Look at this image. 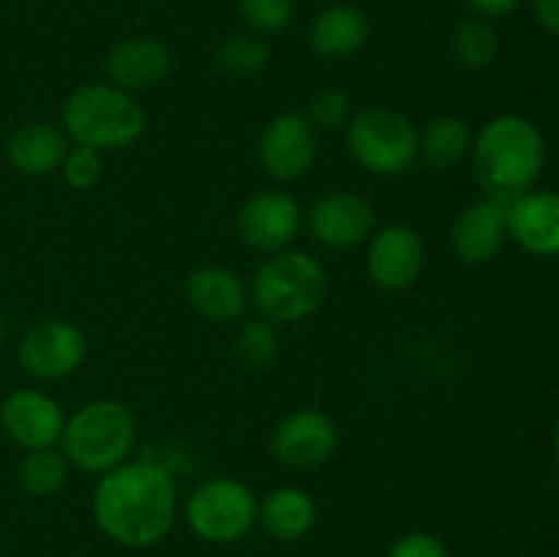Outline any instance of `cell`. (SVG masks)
<instances>
[{
    "label": "cell",
    "mask_w": 559,
    "mask_h": 557,
    "mask_svg": "<svg viewBox=\"0 0 559 557\" xmlns=\"http://www.w3.org/2000/svg\"><path fill=\"white\" fill-rule=\"evenodd\" d=\"M93 522L112 544L147 549L167 538L178 513V486L167 464L129 459L98 475L91 500Z\"/></svg>",
    "instance_id": "cell-1"
},
{
    "label": "cell",
    "mask_w": 559,
    "mask_h": 557,
    "mask_svg": "<svg viewBox=\"0 0 559 557\" xmlns=\"http://www.w3.org/2000/svg\"><path fill=\"white\" fill-rule=\"evenodd\" d=\"M469 162L486 194L511 202L533 189L544 169V134L524 115H497L475 131Z\"/></svg>",
    "instance_id": "cell-2"
},
{
    "label": "cell",
    "mask_w": 559,
    "mask_h": 557,
    "mask_svg": "<svg viewBox=\"0 0 559 557\" xmlns=\"http://www.w3.org/2000/svg\"><path fill=\"white\" fill-rule=\"evenodd\" d=\"M60 123L74 145L109 153L134 145L145 131L147 115L134 93L112 82H87L69 93Z\"/></svg>",
    "instance_id": "cell-3"
},
{
    "label": "cell",
    "mask_w": 559,
    "mask_h": 557,
    "mask_svg": "<svg viewBox=\"0 0 559 557\" xmlns=\"http://www.w3.org/2000/svg\"><path fill=\"white\" fill-rule=\"evenodd\" d=\"M328 298V271L306 251L284 249L265 257L249 284V300L262 320L289 325L317 315Z\"/></svg>",
    "instance_id": "cell-4"
},
{
    "label": "cell",
    "mask_w": 559,
    "mask_h": 557,
    "mask_svg": "<svg viewBox=\"0 0 559 557\" xmlns=\"http://www.w3.org/2000/svg\"><path fill=\"white\" fill-rule=\"evenodd\" d=\"M136 448V420L118 399H93L66 418L60 451L71 467L104 475L129 462Z\"/></svg>",
    "instance_id": "cell-5"
},
{
    "label": "cell",
    "mask_w": 559,
    "mask_h": 557,
    "mask_svg": "<svg viewBox=\"0 0 559 557\" xmlns=\"http://www.w3.org/2000/svg\"><path fill=\"white\" fill-rule=\"evenodd\" d=\"M347 151L358 167L380 178H399L418 164V129L391 107H366L349 118Z\"/></svg>",
    "instance_id": "cell-6"
},
{
    "label": "cell",
    "mask_w": 559,
    "mask_h": 557,
    "mask_svg": "<svg viewBox=\"0 0 559 557\" xmlns=\"http://www.w3.org/2000/svg\"><path fill=\"white\" fill-rule=\"evenodd\" d=\"M260 500L246 481L233 475L202 481L186 500V522L207 544H235L257 524Z\"/></svg>",
    "instance_id": "cell-7"
},
{
    "label": "cell",
    "mask_w": 559,
    "mask_h": 557,
    "mask_svg": "<svg viewBox=\"0 0 559 557\" xmlns=\"http://www.w3.org/2000/svg\"><path fill=\"white\" fill-rule=\"evenodd\" d=\"M317 153H320V131L309 115L298 109H287L267 120L257 142V158L262 169L278 183L304 178L314 167Z\"/></svg>",
    "instance_id": "cell-8"
},
{
    "label": "cell",
    "mask_w": 559,
    "mask_h": 557,
    "mask_svg": "<svg viewBox=\"0 0 559 557\" xmlns=\"http://www.w3.org/2000/svg\"><path fill=\"white\" fill-rule=\"evenodd\" d=\"M87 339L80 325L69 320H41L25 331L16 347L20 366L41 382L66 380L82 366Z\"/></svg>",
    "instance_id": "cell-9"
},
{
    "label": "cell",
    "mask_w": 559,
    "mask_h": 557,
    "mask_svg": "<svg viewBox=\"0 0 559 557\" xmlns=\"http://www.w3.org/2000/svg\"><path fill=\"white\" fill-rule=\"evenodd\" d=\"M304 222L306 213L293 194L282 189H262L240 205L235 227L249 249L276 254V251L289 249V244L300 235Z\"/></svg>",
    "instance_id": "cell-10"
},
{
    "label": "cell",
    "mask_w": 559,
    "mask_h": 557,
    "mask_svg": "<svg viewBox=\"0 0 559 557\" xmlns=\"http://www.w3.org/2000/svg\"><path fill=\"white\" fill-rule=\"evenodd\" d=\"M426 265L424 238L409 224H385L366 240V273L382 293L413 287Z\"/></svg>",
    "instance_id": "cell-11"
},
{
    "label": "cell",
    "mask_w": 559,
    "mask_h": 557,
    "mask_svg": "<svg viewBox=\"0 0 559 557\" xmlns=\"http://www.w3.org/2000/svg\"><path fill=\"white\" fill-rule=\"evenodd\" d=\"M338 448V429L328 413L317 407H298L278 418L271 431V453L276 462L293 470H311L325 464Z\"/></svg>",
    "instance_id": "cell-12"
},
{
    "label": "cell",
    "mask_w": 559,
    "mask_h": 557,
    "mask_svg": "<svg viewBox=\"0 0 559 557\" xmlns=\"http://www.w3.org/2000/svg\"><path fill=\"white\" fill-rule=\"evenodd\" d=\"M63 426L60 402L38 388H16L0 402V429L22 451L58 446Z\"/></svg>",
    "instance_id": "cell-13"
},
{
    "label": "cell",
    "mask_w": 559,
    "mask_h": 557,
    "mask_svg": "<svg viewBox=\"0 0 559 557\" xmlns=\"http://www.w3.org/2000/svg\"><path fill=\"white\" fill-rule=\"evenodd\" d=\"M311 238L325 249H355L374 233V208L355 191H328L306 211Z\"/></svg>",
    "instance_id": "cell-14"
},
{
    "label": "cell",
    "mask_w": 559,
    "mask_h": 557,
    "mask_svg": "<svg viewBox=\"0 0 559 557\" xmlns=\"http://www.w3.org/2000/svg\"><path fill=\"white\" fill-rule=\"evenodd\" d=\"M508 240V202L484 197L459 211L451 227L453 254L467 265L495 260Z\"/></svg>",
    "instance_id": "cell-15"
},
{
    "label": "cell",
    "mask_w": 559,
    "mask_h": 557,
    "mask_svg": "<svg viewBox=\"0 0 559 557\" xmlns=\"http://www.w3.org/2000/svg\"><path fill=\"white\" fill-rule=\"evenodd\" d=\"M508 238L535 257L559 254V191L530 189L508 202Z\"/></svg>",
    "instance_id": "cell-16"
},
{
    "label": "cell",
    "mask_w": 559,
    "mask_h": 557,
    "mask_svg": "<svg viewBox=\"0 0 559 557\" xmlns=\"http://www.w3.org/2000/svg\"><path fill=\"white\" fill-rule=\"evenodd\" d=\"M107 80L123 91H147L164 82L173 71V52L164 42L153 36H131L120 38L109 47L107 60Z\"/></svg>",
    "instance_id": "cell-17"
},
{
    "label": "cell",
    "mask_w": 559,
    "mask_h": 557,
    "mask_svg": "<svg viewBox=\"0 0 559 557\" xmlns=\"http://www.w3.org/2000/svg\"><path fill=\"white\" fill-rule=\"evenodd\" d=\"M186 300L207 322H235L249 306V287L224 265H200L186 276Z\"/></svg>",
    "instance_id": "cell-18"
},
{
    "label": "cell",
    "mask_w": 559,
    "mask_h": 557,
    "mask_svg": "<svg viewBox=\"0 0 559 557\" xmlns=\"http://www.w3.org/2000/svg\"><path fill=\"white\" fill-rule=\"evenodd\" d=\"M371 22L353 3H333L322 9L309 25V47L325 60H347L366 47Z\"/></svg>",
    "instance_id": "cell-19"
},
{
    "label": "cell",
    "mask_w": 559,
    "mask_h": 557,
    "mask_svg": "<svg viewBox=\"0 0 559 557\" xmlns=\"http://www.w3.org/2000/svg\"><path fill=\"white\" fill-rule=\"evenodd\" d=\"M69 151V137L52 123H25L5 142V158L25 178H47L58 173Z\"/></svg>",
    "instance_id": "cell-20"
},
{
    "label": "cell",
    "mask_w": 559,
    "mask_h": 557,
    "mask_svg": "<svg viewBox=\"0 0 559 557\" xmlns=\"http://www.w3.org/2000/svg\"><path fill=\"white\" fill-rule=\"evenodd\" d=\"M317 500L300 486H278L267 491L257 508V524L273 541H300L314 530Z\"/></svg>",
    "instance_id": "cell-21"
},
{
    "label": "cell",
    "mask_w": 559,
    "mask_h": 557,
    "mask_svg": "<svg viewBox=\"0 0 559 557\" xmlns=\"http://www.w3.org/2000/svg\"><path fill=\"white\" fill-rule=\"evenodd\" d=\"M473 126L462 115H437L418 131V162L442 173L456 167L473 151Z\"/></svg>",
    "instance_id": "cell-22"
},
{
    "label": "cell",
    "mask_w": 559,
    "mask_h": 557,
    "mask_svg": "<svg viewBox=\"0 0 559 557\" xmlns=\"http://www.w3.org/2000/svg\"><path fill=\"white\" fill-rule=\"evenodd\" d=\"M71 464L58 446L25 451L16 464V484L31 497H52L66 486Z\"/></svg>",
    "instance_id": "cell-23"
},
{
    "label": "cell",
    "mask_w": 559,
    "mask_h": 557,
    "mask_svg": "<svg viewBox=\"0 0 559 557\" xmlns=\"http://www.w3.org/2000/svg\"><path fill=\"white\" fill-rule=\"evenodd\" d=\"M451 49L459 66L469 71H484L500 55V36L484 16H464L451 33Z\"/></svg>",
    "instance_id": "cell-24"
},
{
    "label": "cell",
    "mask_w": 559,
    "mask_h": 557,
    "mask_svg": "<svg viewBox=\"0 0 559 557\" xmlns=\"http://www.w3.org/2000/svg\"><path fill=\"white\" fill-rule=\"evenodd\" d=\"M271 60V47L260 33H233L224 38L213 52V63L222 74L229 76H254Z\"/></svg>",
    "instance_id": "cell-25"
},
{
    "label": "cell",
    "mask_w": 559,
    "mask_h": 557,
    "mask_svg": "<svg viewBox=\"0 0 559 557\" xmlns=\"http://www.w3.org/2000/svg\"><path fill=\"white\" fill-rule=\"evenodd\" d=\"M235 358L240 366L251 371L271 369L278 358V331L273 322L267 320H249L238 328L233 339Z\"/></svg>",
    "instance_id": "cell-26"
},
{
    "label": "cell",
    "mask_w": 559,
    "mask_h": 557,
    "mask_svg": "<svg viewBox=\"0 0 559 557\" xmlns=\"http://www.w3.org/2000/svg\"><path fill=\"white\" fill-rule=\"evenodd\" d=\"M246 27L260 36L282 33L295 16V0H238Z\"/></svg>",
    "instance_id": "cell-27"
},
{
    "label": "cell",
    "mask_w": 559,
    "mask_h": 557,
    "mask_svg": "<svg viewBox=\"0 0 559 557\" xmlns=\"http://www.w3.org/2000/svg\"><path fill=\"white\" fill-rule=\"evenodd\" d=\"M66 183L76 191H87L102 180L104 175V153L85 145H69L63 164L58 169Z\"/></svg>",
    "instance_id": "cell-28"
},
{
    "label": "cell",
    "mask_w": 559,
    "mask_h": 557,
    "mask_svg": "<svg viewBox=\"0 0 559 557\" xmlns=\"http://www.w3.org/2000/svg\"><path fill=\"white\" fill-rule=\"evenodd\" d=\"M306 115L317 126V131H338L353 118V102H349V96L344 91L325 87V91L314 93Z\"/></svg>",
    "instance_id": "cell-29"
},
{
    "label": "cell",
    "mask_w": 559,
    "mask_h": 557,
    "mask_svg": "<svg viewBox=\"0 0 559 557\" xmlns=\"http://www.w3.org/2000/svg\"><path fill=\"white\" fill-rule=\"evenodd\" d=\"M388 557H451V555H448V546L442 544L437 535L424 533V530H413V533H404L393 541V546L388 549Z\"/></svg>",
    "instance_id": "cell-30"
},
{
    "label": "cell",
    "mask_w": 559,
    "mask_h": 557,
    "mask_svg": "<svg viewBox=\"0 0 559 557\" xmlns=\"http://www.w3.org/2000/svg\"><path fill=\"white\" fill-rule=\"evenodd\" d=\"M469 11L484 20H497V16H508L522 5V0H467Z\"/></svg>",
    "instance_id": "cell-31"
},
{
    "label": "cell",
    "mask_w": 559,
    "mask_h": 557,
    "mask_svg": "<svg viewBox=\"0 0 559 557\" xmlns=\"http://www.w3.org/2000/svg\"><path fill=\"white\" fill-rule=\"evenodd\" d=\"M533 11L546 31L559 36V0H533Z\"/></svg>",
    "instance_id": "cell-32"
},
{
    "label": "cell",
    "mask_w": 559,
    "mask_h": 557,
    "mask_svg": "<svg viewBox=\"0 0 559 557\" xmlns=\"http://www.w3.org/2000/svg\"><path fill=\"white\" fill-rule=\"evenodd\" d=\"M3 342H5V320L3 315H0V347H3Z\"/></svg>",
    "instance_id": "cell-33"
},
{
    "label": "cell",
    "mask_w": 559,
    "mask_h": 557,
    "mask_svg": "<svg viewBox=\"0 0 559 557\" xmlns=\"http://www.w3.org/2000/svg\"><path fill=\"white\" fill-rule=\"evenodd\" d=\"M555 448H557V457H559V415H557V424H555Z\"/></svg>",
    "instance_id": "cell-34"
}]
</instances>
